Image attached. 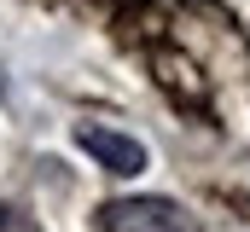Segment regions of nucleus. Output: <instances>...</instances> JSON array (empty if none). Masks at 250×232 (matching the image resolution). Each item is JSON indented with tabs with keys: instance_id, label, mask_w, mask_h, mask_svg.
Masks as SVG:
<instances>
[{
	"instance_id": "1",
	"label": "nucleus",
	"mask_w": 250,
	"mask_h": 232,
	"mask_svg": "<svg viewBox=\"0 0 250 232\" xmlns=\"http://www.w3.org/2000/svg\"><path fill=\"white\" fill-rule=\"evenodd\" d=\"M99 232H198V227L169 197H111L99 209Z\"/></svg>"
},
{
	"instance_id": "2",
	"label": "nucleus",
	"mask_w": 250,
	"mask_h": 232,
	"mask_svg": "<svg viewBox=\"0 0 250 232\" xmlns=\"http://www.w3.org/2000/svg\"><path fill=\"white\" fill-rule=\"evenodd\" d=\"M76 145H82L105 174H140V169H146V145H140L134 134H123V128L82 122V128H76Z\"/></svg>"
},
{
	"instance_id": "3",
	"label": "nucleus",
	"mask_w": 250,
	"mask_h": 232,
	"mask_svg": "<svg viewBox=\"0 0 250 232\" xmlns=\"http://www.w3.org/2000/svg\"><path fill=\"white\" fill-rule=\"evenodd\" d=\"M0 232H35V227H29L18 209H0Z\"/></svg>"
},
{
	"instance_id": "4",
	"label": "nucleus",
	"mask_w": 250,
	"mask_h": 232,
	"mask_svg": "<svg viewBox=\"0 0 250 232\" xmlns=\"http://www.w3.org/2000/svg\"><path fill=\"white\" fill-rule=\"evenodd\" d=\"M0 87H6V76H0Z\"/></svg>"
}]
</instances>
